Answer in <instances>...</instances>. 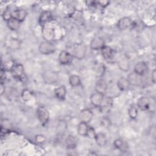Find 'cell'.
Listing matches in <instances>:
<instances>
[{
  "instance_id": "9",
  "label": "cell",
  "mask_w": 156,
  "mask_h": 156,
  "mask_svg": "<svg viewBox=\"0 0 156 156\" xmlns=\"http://www.w3.org/2000/svg\"><path fill=\"white\" fill-rule=\"evenodd\" d=\"M73 55L66 51H62L58 55V61L62 65H68L73 60Z\"/></svg>"
},
{
  "instance_id": "4",
  "label": "cell",
  "mask_w": 156,
  "mask_h": 156,
  "mask_svg": "<svg viewBox=\"0 0 156 156\" xmlns=\"http://www.w3.org/2000/svg\"><path fill=\"white\" fill-rule=\"evenodd\" d=\"M37 115L38 119L41 125L44 126L49 121V113L45 107L43 106L39 107L37 110Z\"/></svg>"
},
{
  "instance_id": "19",
  "label": "cell",
  "mask_w": 156,
  "mask_h": 156,
  "mask_svg": "<svg viewBox=\"0 0 156 156\" xmlns=\"http://www.w3.org/2000/svg\"><path fill=\"white\" fill-rule=\"evenodd\" d=\"M54 94L59 100H64L66 94V90L64 85H60L54 90Z\"/></svg>"
},
{
  "instance_id": "7",
  "label": "cell",
  "mask_w": 156,
  "mask_h": 156,
  "mask_svg": "<svg viewBox=\"0 0 156 156\" xmlns=\"http://www.w3.org/2000/svg\"><path fill=\"white\" fill-rule=\"evenodd\" d=\"M41 34H42L43 38L46 41L51 42V41L54 39V37H55L54 30L51 27L43 26L41 30Z\"/></svg>"
},
{
  "instance_id": "27",
  "label": "cell",
  "mask_w": 156,
  "mask_h": 156,
  "mask_svg": "<svg viewBox=\"0 0 156 156\" xmlns=\"http://www.w3.org/2000/svg\"><path fill=\"white\" fill-rule=\"evenodd\" d=\"M94 71L96 76L101 77L104 75L105 71V67L103 63H98V64H96L94 68Z\"/></svg>"
},
{
  "instance_id": "37",
  "label": "cell",
  "mask_w": 156,
  "mask_h": 156,
  "mask_svg": "<svg viewBox=\"0 0 156 156\" xmlns=\"http://www.w3.org/2000/svg\"><path fill=\"white\" fill-rule=\"evenodd\" d=\"M156 79V70L154 69L151 73V80L152 82L155 83Z\"/></svg>"
},
{
  "instance_id": "36",
  "label": "cell",
  "mask_w": 156,
  "mask_h": 156,
  "mask_svg": "<svg viewBox=\"0 0 156 156\" xmlns=\"http://www.w3.org/2000/svg\"><path fill=\"white\" fill-rule=\"evenodd\" d=\"M96 3L98 4H99L101 7L105 8L108 5V4H110V1H106V0H104V1H96Z\"/></svg>"
},
{
  "instance_id": "8",
  "label": "cell",
  "mask_w": 156,
  "mask_h": 156,
  "mask_svg": "<svg viewBox=\"0 0 156 156\" xmlns=\"http://www.w3.org/2000/svg\"><path fill=\"white\" fill-rule=\"evenodd\" d=\"M93 112L88 108H85L82 110L80 112V113L79 115L80 121L85 122L87 123H88L91 121V119H93Z\"/></svg>"
},
{
  "instance_id": "20",
  "label": "cell",
  "mask_w": 156,
  "mask_h": 156,
  "mask_svg": "<svg viewBox=\"0 0 156 156\" xmlns=\"http://www.w3.org/2000/svg\"><path fill=\"white\" fill-rule=\"evenodd\" d=\"M113 106V100L110 97H106L103 99L102 104L99 107L101 108L102 111L108 112Z\"/></svg>"
},
{
  "instance_id": "16",
  "label": "cell",
  "mask_w": 156,
  "mask_h": 156,
  "mask_svg": "<svg viewBox=\"0 0 156 156\" xmlns=\"http://www.w3.org/2000/svg\"><path fill=\"white\" fill-rule=\"evenodd\" d=\"M137 106L142 111H145L149 109L150 107V101L148 98L143 96L139 98L137 101Z\"/></svg>"
},
{
  "instance_id": "38",
  "label": "cell",
  "mask_w": 156,
  "mask_h": 156,
  "mask_svg": "<svg viewBox=\"0 0 156 156\" xmlns=\"http://www.w3.org/2000/svg\"><path fill=\"white\" fill-rule=\"evenodd\" d=\"M0 91H1V94H3V93L5 91V87L3 85V83H1V86H0Z\"/></svg>"
},
{
  "instance_id": "32",
  "label": "cell",
  "mask_w": 156,
  "mask_h": 156,
  "mask_svg": "<svg viewBox=\"0 0 156 156\" xmlns=\"http://www.w3.org/2000/svg\"><path fill=\"white\" fill-rule=\"evenodd\" d=\"M46 140V138L45 136L41 134H38L35 136V141L38 144H43Z\"/></svg>"
},
{
  "instance_id": "26",
  "label": "cell",
  "mask_w": 156,
  "mask_h": 156,
  "mask_svg": "<svg viewBox=\"0 0 156 156\" xmlns=\"http://www.w3.org/2000/svg\"><path fill=\"white\" fill-rule=\"evenodd\" d=\"M20 21L15 18H10L7 21V24L8 27L12 30H16L20 27Z\"/></svg>"
},
{
  "instance_id": "15",
  "label": "cell",
  "mask_w": 156,
  "mask_h": 156,
  "mask_svg": "<svg viewBox=\"0 0 156 156\" xmlns=\"http://www.w3.org/2000/svg\"><path fill=\"white\" fill-rule=\"evenodd\" d=\"M96 91L101 94H104L107 90V84L105 80L102 79H98L95 84Z\"/></svg>"
},
{
  "instance_id": "35",
  "label": "cell",
  "mask_w": 156,
  "mask_h": 156,
  "mask_svg": "<svg viewBox=\"0 0 156 156\" xmlns=\"http://www.w3.org/2000/svg\"><path fill=\"white\" fill-rule=\"evenodd\" d=\"M101 124L105 127H108L110 125V121L106 117H104L101 119Z\"/></svg>"
},
{
  "instance_id": "5",
  "label": "cell",
  "mask_w": 156,
  "mask_h": 156,
  "mask_svg": "<svg viewBox=\"0 0 156 156\" xmlns=\"http://www.w3.org/2000/svg\"><path fill=\"white\" fill-rule=\"evenodd\" d=\"M10 73L14 78L21 80L23 79L25 76L24 67L23 65L20 63L14 64L10 69Z\"/></svg>"
},
{
  "instance_id": "30",
  "label": "cell",
  "mask_w": 156,
  "mask_h": 156,
  "mask_svg": "<svg viewBox=\"0 0 156 156\" xmlns=\"http://www.w3.org/2000/svg\"><path fill=\"white\" fill-rule=\"evenodd\" d=\"M21 98L23 101H28L32 98V93L28 89H24L21 92Z\"/></svg>"
},
{
  "instance_id": "31",
  "label": "cell",
  "mask_w": 156,
  "mask_h": 156,
  "mask_svg": "<svg viewBox=\"0 0 156 156\" xmlns=\"http://www.w3.org/2000/svg\"><path fill=\"white\" fill-rule=\"evenodd\" d=\"M128 114L130 118L135 119L138 115L137 108L135 106H131L128 110Z\"/></svg>"
},
{
  "instance_id": "11",
  "label": "cell",
  "mask_w": 156,
  "mask_h": 156,
  "mask_svg": "<svg viewBox=\"0 0 156 156\" xmlns=\"http://www.w3.org/2000/svg\"><path fill=\"white\" fill-rule=\"evenodd\" d=\"M104 94L99 93H94L90 96V101L94 107H100L104 99Z\"/></svg>"
},
{
  "instance_id": "6",
  "label": "cell",
  "mask_w": 156,
  "mask_h": 156,
  "mask_svg": "<svg viewBox=\"0 0 156 156\" xmlns=\"http://www.w3.org/2000/svg\"><path fill=\"white\" fill-rule=\"evenodd\" d=\"M127 79L130 85L132 86L138 87L142 83V76L135 73L134 71L130 73Z\"/></svg>"
},
{
  "instance_id": "29",
  "label": "cell",
  "mask_w": 156,
  "mask_h": 156,
  "mask_svg": "<svg viewBox=\"0 0 156 156\" xmlns=\"http://www.w3.org/2000/svg\"><path fill=\"white\" fill-rule=\"evenodd\" d=\"M66 146L69 149H74L77 145V141L76 138L73 135H69L66 140Z\"/></svg>"
},
{
  "instance_id": "34",
  "label": "cell",
  "mask_w": 156,
  "mask_h": 156,
  "mask_svg": "<svg viewBox=\"0 0 156 156\" xmlns=\"http://www.w3.org/2000/svg\"><path fill=\"white\" fill-rule=\"evenodd\" d=\"M2 17L4 20L8 21L9 19L12 18V12H10L8 10H6L4 12V13L2 14Z\"/></svg>"
},
{
  "instance_id": "25",
  "label": "cell",
  "mask_w": 156,
  "mask_h": 156,
  "mask_svg": "<svg viewBox=\"0 0 156 156\" xmlns=\"http://www.w3.org/2000/svg\"><path fill=\"white\" fill-rule=\"evenodd\" d=\"M101 53L102 57L105 60H108L112 57L113 51L110 46L105 45L101 48Z\"/></svg>"
},
{
  "instance_id": "2",
  "label": "cell",
  "mask_w": 156,
  "mask_h": 156,
  "mask_svg": "<svg viewBox=\"0 0 156 156\" xmlns=\"http://www.w3.org/2000/svg\"><path fill=\"white\" fill-rule=\"evenodd\" d=\"M87 46L83 43H78L75 45L73 50V56L77 59L81 60L86 55Z\"/></svg>"
},
{
  "instance_id": "17",
  "label": "cell",
  "mask_w": 156,
  "mask_h": 156,
  "mask_svg": "<svg viewBox=\"0 0 156 156\" xmlns=\"http://www.w3.org/2000/svg\"><path fill=\"white\" fill-rule=\"evenodd\" d=\"M52 18V15L51 12L49 11H44L41 14L38 18V22L39 23L44 26L47 23L49 22Z\"/></svg>"
},
{
  "instance_id": "1",
  "label": "cell",
  "mask_w": 156,
  "mask_h": 156,
  "mask_svg": "<svg viewBox=\"0 0 156 156\" xmlns=\"http://www.w3.org/2000/svg\"><path fill=\"white\" fill-rule=\"evenodd\" d=\"M43 80L46 84H54L58 80V75L57 72L48 69L42 74Z\"/></svg>"
},
{
  "instance_id": "23",
  "label": "cell",
  "mask_w": 156,
  "mask_h": 156,
  "mask_svg": "<svg viewBox=\"0 0 156 156\" xmlns=\"http://www.w3.org/2000/svg\"><path fill=\"white\" fill-rule=\"evenodd\" d=\"M94 140L96 141V144L100 147L104 146L106 144L107 141L106 135L104 133H102V132L96 133Z\"/></svg>"
},
{
  "instance_id": "14",
  "label": "cell",
  "mask_w": 156,
  "mask_h": 156,
  "mask_svg": "<svg viewBox=\"0 0 156 156\" xmlns=\"http://www.w3.org/2000/svg\"><path fill=\"white\" fill-rule=\"evenodd\" d=\"M27 14V12L24 9H16L12 12V17L22 22L26 18Z\"/></svg>"
},
{
  "instance_id": "22",
  "label": "cell",
  "mask_w": 156,
  "mask_h": 156,
  "mask_svg": "<svg viewBox=\"0 0 156 156\" xmlns=\"http://www.w3.org/2000/svg\"><path fill=\"white\" fill-rule=\"evenodd\" d=\"M118 65L119 69L123 71H127L130 68V63L128 58L126 57H121L118 62Z\"/></svg>"
},
{
  "instance_id": "12",
  "label": "cell",
  "mask_w": 156,
  "mask_h": 156,
  "mask_svg": "<svg viewBox=\"0 0 156 156\" xmlns=\"http://www.w3.org/2000/svg\"><path fill=\"white\" fill-rule=\"evenodd\" d=\"M105 42L102 38L101 37H95L94 38L90 43V48L93 50L101 49V48L105 46Z\"/></svg>"
},
{
  "instance_id": "24",
  "label": "cell",
  "mask_w": 156,
  "mask_h": 156,
  "mask_svg": "<svg viewBox=\"0 0 156 156\" xmlns=\"http://www.w3.org/2000/svg\"><path fill=\"white\" fill-rule=\"evenodd\" d=\"M89 127L88 123L80 121L77 126V133L81 136H87Z\"/></svg>"
},
{
  "instance_id": "3",
  "label": "cell",
  "mask_w": 156,
  "mask_h": 156,
  "mask_svg": "<svg viewBox=\"0 0 156 156\" xmlns=\"http://www.w3.org/2000/svg\"><path fill=\"white\" fill-rule=\"evenodd\" d=\"M38 51L42 54H51L55 51V46L52 43L44 41H42L40 44L38 46Z\"/></svg>"
},
{
  "instance_id": "10",
  "label": "cell",
  "mask_w": 156,
  "mask_h": 156,
  "mask_svg": "<svg viewBox=\"0 0 156 156\" xmlns=\"http://www.w3.org/2000/svg\"><path fill=\"white\" fill-rule=\"evenodd\" d=\"M133 24V23L131 18L129 17H123L121 18L118 23H117V26L119 30H125L130 26H132Z\"/></svg>"
},
{
  "instance_id": "18",
  "label": "cell",
  "mask_w": 156,
  "mask_h": 156,
  "mask_svg": "<svg viewBox=\"0 0 156 156\" xmlns=\"http://www.w3.org/2000/svg\"><path fill=\"white\" fill-rule=\"evenodd\" d=\"M130 83L127 78L120 77L117 81V87L120 91H126L129 88Z\"/></svg>"
},
{
  "instance_id": "33",
  "label": "cell",
  "mask_w": 156,
  "mask_h": 156,
  "mask_svg": "<svg viewBox=\"0 0 156 156\" xmlns=\"http://www.w3.org/2000/svg\"><path fill=\"white\" fill-rule=\"evenodd\" d=\"M96 135V132H95L94 129L90 127H89V129H88V130L87 136H88L89 138H91V139H94Z\"/></svg>"
},
{
  "instance_id": "21",
  "label": "cell",
  "mask_w": 156,
  "mask_h": 156,
  "mask_svg": "<svg viewBox=\"0 0 156 156\" xmlns=\"http://www.w3.org/2000/svg\"><path fill=\"white\" fill-rule=\"evenodd\" d=\"M113 144L116 148L121 151V152H126L128 149V144L127 143L121 138L116 139L114 141Z\"/></svg>"
},
{
  "instance_id": "28",
  "label": "cell",
  "mask_w": 156,
  "mask_h": 156,
  "mask_svg": "<svg viewBox=\"0 0 156 156\" xmlns=\"http://www.w3.org/2000/svg\"><path fill=\"white\" fill-rule=\"evenodd\" d=\"M69 83L71 86L73 87H78L80 85L81 83V80L80 77L75 74L71 75L69 78Z\"/></svg>"
},
{
  "instance_id": "13",
  "label": "cell",
  "mask_w": 156,
  "mask_h": 156,
  "mask_svg": "<svg viewBox=\"0 0 156 156\" xmlns=\"http://www.w3.org/2000/svg\"><path fill=\"white\" fill-rule=\"evenodd\" d=\"M148 66L146 62H139L133 68V71L141 76L144 74L147 71Z\"/></svg>"
}]
</instances>
